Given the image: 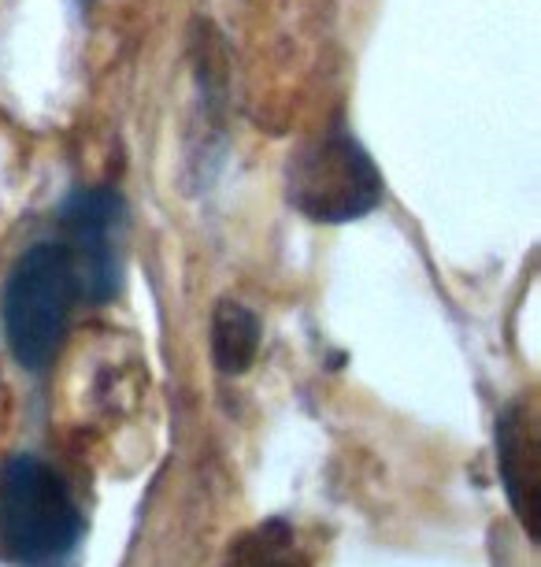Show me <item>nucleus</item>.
<instances>
[{
	"instance_id": "f257e3e1",
	"label": "nucleus",
	"mask_w": 541,
	"mask_h": 567,
	"mask_svg": "<svg viewBox=\"0 0 541 567\" xmlns=\"http://www.w3.org/2000/svg\"><path fill=\"white\" fill-rule=\"evenodd\" d=\"M0 538L23 567H63L79 549L82 516L45 460L12 456L0 471Z\"/></svg>"
},
{
	"instance_id": "f03ea898",
	"label": "nucleus",
	"mask_w": 541,
	"mask_h": 567,
	"mask_svg": "<svg viewBox=\"0 0 541 567\" xmlns=\"http://www.w3.org/2000/svg\"><path fill=\"white\" fill-rule=\"evenodd\" d=\"M79 297V271L63 241H41L15 264L4 290V330L23 368L38 371L52 360Z\"/></svg>"
},
{
	"instance_id": "7ed1b4c3",
	"label": "nucleus",
	"mask_w": 541,
	"mask_h": 567,
	"mask_svg": "<svg viewBox=\"0 0 541 567\" xmlns=\"http://www.w3.org/2000/svg\"><path fill=\"white\" fill-rule=\"evenodd\" d=\"M382 197V178L371 156L345 126H331L304 145L290 167V200L308 219L348 223L371 212Z\"/></svg>"
},
{
	"instance_id": "20e7f679",
	"label": "nucleus",
	"mask_w": 541,
	"mask_h": 567,
	"mask_svg": "<svg viewBox=\"0 0 541 567\" xmlns=\"http://www.w3.org/2000/svg\"><path fill=\"white\" fill-rule=\"evenodd\" d=\"M123 219V200L108 189H82L63 205V245H67L86 301H104L119 286V260L112 230Z\"/></svg>"
},
{
	"instance_id": "39448f33",
	"label": "nucleus",
	"mask_w": 541,
	"mask_h": 567,
	"mask_svg": "<svg viewBox=\"0 0 541 567\" xmlns=\"http://www.w3.org/2000/svg\"><path fill=\"white\" fill-rule=\"evenodd\" d=\"M530 404H512L497 420V464H501L504 494L519 523L538 538V431Z\"/></svg>"
},
{
	"instance_id": "423d86ee",
	"label": "nucleus",
	"mask_w": 541,
	"mask_h": 567,
	"mask_svg": "<svg viewBox=\"0 0 541 567\" xmlns=\"http://www.w3.org/2000/svg\"><path fill=\"white\" fill-rule=\"evenodd\" d=\"M260 349V319L238 301H219L211 316V357L222 374H241L252 368Z\"/></svg>"
},
{
	"instance_id": "0eeeda50",
	"label": "nucleus",
	"mask_w": 541,
	"mask_h": 567,
	"mask_svg": "<svg viewBox=\"0 0 541 567\" xmlns=\"http://www.w3.org/2000/svg\"><path fill=\"white\" fill-rule=\"evenodd\" d=\"M227 567H304V556L296 549L293 527L285 519H268L257 530L230 549Z\"/></svg>"
}]
</instances>
